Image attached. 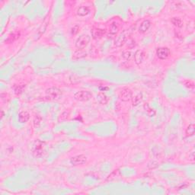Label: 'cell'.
I'll list each match as a JSON object with an SVG mask.
<instances>
[{
    "instance_id": "6da1fadb",
    "label": "cell",
    "mask_w": 195,
    "mask_h": 195,
    "mask_svg": "<svg viewBox=\"0 0 195 195\" xmlns=\"http://www.w3.org/2000/svg\"><path fill=\"white\" fill-rule=\"evenodd\" d=\"M75 100L79 101H87L92 98V94L88 91H79L74 95Z\"/></svg>"
},
{
    "instance_id": "7a4b0ae2",
    "label": "cell",
    "mask_w": 195,
    "mask_h": 195,
    "mask_svg": "<svg viewBox=\"0 0 195 195\" xmlns=\"http://www.w3.org/2000/svg\"><path fill=\"white\" fill-rule=\"evenodd\" d=\"M90 41V37L87 35H83L79 37L75 42V47L79 50L84 49L86 46L88 45Z\"/></svg>"
},
{
    "instance_id": "3957f363",
    "label": "cell",
    "mask_w": 195,
    "mask_h": 195,
    "mask_svg": "<svg viewBox=\"0 0 195 195\" xmlns=\"http://www.w3.org/2000/svg\"><path fill=\"white\" fill-rule=\"evenodd\" d=\"M46 94H47V97H48L49 99H57L61 96L62 92H61L60 89H59L56 87H51V88L47 89Z\"/></svg>"
},
{
    "instance_id": "277c9868",
    "label": "cell",
    "mask_w": 195,
    "mask_h": 195,
    "mask_svg": "<svg viewBox=\"0 0 195 195\" xmlns=\"http://www.w3.org/2000/svg\"><path fill=\"white\" fill-rule=\"evenodd\" d=\"M87 161V157L84 155H79L75 156L72 157L70 159V163L73 165H83Z\"/></svg>"
},
{
    "instance_id": "5b68a950",
    "label": "cell",
    "mask_w": 195,
    "mask_h": 195,
    "mask_svg": "<svg viewBox=\"0 0 195 195\" xmlns=\"http://www.w3.org/2000/svg\"><path fill=\"white\" fill-rule=\"evenodd\" d=\"M119 97L123 101H128L132 99V92L128 88H123L119 93Z\"/></svg>"
},
{
    "instance_id": "8992f818",
    "label": "cell",
    "mask_w": 195,
    "mask_h": 195,
    "mask_svg": "<svg viewBox=\"0 0 195 195\" xmlns=\"http://www.w3.org/2000/svg\"><path fill=\"white\" fill-rule=\"evenodd\" d=\"M157 56L161 60H165L170 56V50L167 47H160L157 50Z\"/></svg>"
},
{
    "instance_id": "52a82bcc",
    "label": "cell",
    "mask_w": 195,
    "mask_h": 195,
    "mask_svg": "<svg viewBox=\"0 0 195 195\" xmlns=\"http://www.w3.org/2000/svg\"><path fill=\"white\" fill-rule=\"evenodd\" d=\"M105 35V31L101 28H94L92 31V35L93 38L100 39Z\"/></svg>"
},
{
    "instance_id": "ba28073f",
    "label": "cell",
    "mask_w": 195,
    "mask_h": 195,
    "mask_svg": "<svg viewBox=\"0 0 195 195\" xmlns=\"http://www.w3.org/2000/svg\"><path fill=\"white\" fill-rule=\"evenodd\" d=\"M150 26H151V22L149 20H144L143 22H142L140 24V25H139V31L142 33L146 32L149 29Z\"/></svg>"
},
{
    "instance_id": "9c48e42d",
    "label": "cell",
    "mask_w": 195,
    "mask_h": 195,
    "mask_svg": "<svg viewBox=\"0 0 195 195\" xmlns=\"http://www.w3.org/2000/svg\"><path fill=\"white\" fill-rule=\"evenodd\" d=\"M90 12V9L88 6H85V5H82V6L79 7L77 10V15L79 16H81V17H83V16H86L88 14H89Z\"/></svg>"
},
{
    "instance_id": "30bf717a",
    "label": "cell",
    "mask_w": 195,
    "mask_h": 195,
    "mask_svg": "<svg viewBox=\"0 0 195 195\" xmlns=\"http://www.w3.org/2000/svg\"><path fill=\"white\" fill-rule=\"evenodd\" d=\"M29 118H30V114L28 111H25L20 112L18 114V120L21 123H26L29 120Z\"/></svg>"
},
{
    "instance_id": "8fae6325",
    "label": "cell",
    "mask_w": 195,
    "mask_h": 195,
    "mask_svg": "<svg viewBox=\"0 0 195 195\" xmlns=\"http://www.w3.org/2000/svg\"><path fill=\"white\" fill-rule=\"evenodd\" d=\"M97 100L101 105H106L107 103V101H108V98H107V96L105 93L100 92L97 95Z\"/></svg>"
},
{
    "instance_id": "7c38bea8",
    "label": "cell",
    "mask_w": 195,
    "mask_h": 195,
    "mask_svg": "<svg viewBox=\"0 0 195 195\" xmlns=\"http://www.w3.org/2000/svg\"><path fill=\"white\" fill-rule=\"evenodd\" d=\"M144 54L143 53V51L141 50H138V51L136 52L135 55H134V59H135V62L137 64H140L143 60Z\"/></svg>"
},
{
    "instance_id": "4fadbf2b",
    "label": "cell",
    "mask_w": 195,
    "mask_h": 195,
    "mask_svg": "<svg viewBox=\"0 0 195 195\" xmlns=\"http://www.w3.org/2000/svg\"><path fill=\"white\" fill-rule=\"evenodd\" d=\"M119 28H120V27H119L118 23H117V22H112L109 26L110 33H111V35H116V34L119 31Z\"/></svg>"
},
{
    "instance_id": "5bb4252c",
    "label": "cell",
    "mask_w": 195,
    "mask_h": 195,
    "mask_svg": "<svg viewBox=\"0 0 195 195\" xmlns=\"http://www.w3.org/2000/svg\"><path fill=\"white\" fill-rule=\"evenodd\" d=\"M126 37L124 35H120L115 41L114 44H115V46H117V47H121V46L126 42Z\"/></svg>"
},
{
    "instance_id": "9a60e30c",
    "label": "cell",
    "mask_w": 195,
    "mask_h": 195,
    "mask_svg": "<svg viewBox=\"0 0 195 195\" xmlns=\"http://www.w3.org/2000/svg\"><path fill=\"white\" fill-rule=\"evenodd\" d=\"M171 22H172V23L174 25L176 26V27H178V28H181V27H182L183 25L182 21H181V19L179 18H173L171 20Z\"/></svg>"
},
{
    "instance_id": "2e32d148",
    "label": "cell",
    "mask_w": 195,
    "mask_h": 195,
    "mask_svg": "<svg viewBox=\"0 0 195 195\" xmlns=\"http://www.w3.org/2000/svg\"><path fill=\"white\" fill-rule=\"evenodd\" d=\"M194 131H195L194 125V124L189 125L186 130V135L188 136V137H191V136H193L194 134Z\"/></svg>"
},
{
    "instance_id": "e0dca14e",
    "label": "cell",
    "mask_w": 195,
    "mask_h": 195,
    "mask_svg": "<svg viewBox=\"0 0 195 195\" xmlns=\"http://www.w3.org/2000/svg\"><path fill=\"white\" fill-rule=\"evenodd\" d=\"M142 99H143V96L141 94H137V95H135L134 98H133V105L137 106V105H139L140 101H142Z\"/></svg>"
},
{
    "instance_id": "ac0fdd59",
    "label": "cell",
    "mask_w": 195,
    "mask_h": 195,
    "mask_svg": "<svg viewBox=\"0 0 195 195\" xmlns=\"http://www.w3.org/2000/svg\"><path fill=\"white\" fill-rule=\"evenodd\" d=\"M41 120H42V119H41L40 116H35V118H34V126H35V128H38L39 126H40V125L41 124Z\"/></svg>"
},
{
    "instance_id": "d6986e66",
    "label": "cell",
    "mask_w": 195,
    "mask_h": 195,
    "mask_svg": "<svg viewBox=\"0 0 195 195\" xmlns=\"http://www.w3.org/2000/svg\"><path fill=\"white\" fill-rule=\"evenodd\" d=\"M86 56V54L84 51H82V50H79V51L75 52L73 56L75 59H79V58H83Z\"/></svg>"
},
{
    "instance_id": "ffe728a7",
    "label": "cell",
    "mask_w": 195,
    "mask_h": 195,
    "mask_svg": "<svg viewBox=\"0 0 195 195\" xmlns=\"http://www.w3.org/2000/svg\"><path fill=\"white\" fill-rule=\"evenodd\" d=\"M184 85L189 89H193L194 88V83L192 81H186L184 82Z\"/></svg>"
},
{
    "instance_id": "44dd1931",
    "label": "cell",
    "mask_w": 195,
    "mask_h": 195,
    "mask_svg": "<svg viewBox=\"0 0 195 195\" xmlns=\"http://www.w3.org/2000/svg\"><path fill=\"white\" fill-rule=\"evenodd\" d=\"M122 56L124 60H127L131 57V52L130 51H125L122 54Z\"/></svg>"
},
{
    "instance_id": "7402d4cb",
    "label": "cell",
    "mask_w": 195,
    "mask_h": 195,
    "mask_svg": "<svg viewBox=\"0 0 195 195\" xmlns=\"http://www.w3.org/2000/svg\"><path fill=\"white\" fill-rule=\"evenodd\" d=\"M79 27L78 25H75L73 26V28H72V31H71V32H72V35H75L76 34H78L79 32Z\"/></svg>"
},
{
    "instance_id": "603a6c76",
    "label": "cell",
    "mask_w": 195,
    "mask_h": 195,
    "mask_svg": "<svg viewBox=\"0 0 195 195\" xmlns=\"http://www.w3.org/2000/svg\"><path fill=\"white\" fill-rule=\"evenodd\" d=\"M68 117H69V112H67V111H66L60 115V119L61 120H66L68 118Z\"/></svg>"
},
{
    "instance_id": "cb8c5ba5",
    "label": "cell",
    "mask_w": 195,
    "mask_h": 195,
    "mask_svg": "<svg viewBox=\"0 0 195 195\" xmlns=\"http://www.w3.org/2000/svg\"><path fill=\"white\" fill-rule=\"evenodd\" d=\"M23 88H24V86H18L17 87V88H15V93L16 94H20V93H22V91H23Z\"/></svg>"
}]
</instances>
